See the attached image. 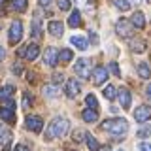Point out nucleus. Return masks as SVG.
<instances>
[{
    "label": "nucleus",
    "instance_id": "33",
    "mask_svg": "<svg viewBox=\"0 0 151 151\" xmlns=\"http://www.w3.org/2000/svg\"><path fill=\"white\" fill-rule=\"evenodd\" d=\"M147 136H151V129H142V130H138V138H147Z\"/></svg>",
    "mask_w": 151,
    "mask_h": 151
},
{
    "label": "nucleus",
    "instance_id": "34",
    "mask_svg": "<svg viewBox=\"0 0 151 151\" xmlns=\"http://www.w3.org/2000/svg\"><path fill=\"white\" fill-rule=\"evenodd\" d=\"M63 79H64V76L63 74H53V85H57V83H63Z\"/></svg>",
    "mask_w": 151,
    "mask_h": 151
},
{
    "label": "nucleus",
    "instance_id": "43",
    "mask_svg": "<svg viewBox=\"0 0 151 151\" xmlns=\"http://www.w3.org/2000/svg\"><path fill=\"white\" fill-rule=\"evenodd\" d=\"M81 138H83V134H81V132H76V134H74V140H76V142H79Z\"/></svg>",
    "mask_w": 151,
    "mask_h": 151
},
{
    "label": "nucleus",
    "instance_id": "20",
    "mask_svg": "<svg viewBox=\"0 0 151 151\" xmlns=\"http://www.w3.org/2000/svg\"><path fill=\"white\" fill-rule=\"evenodd\" d=\"M68 25H70V27H74V28L81 25V13H79L78 9H76V12H72V15L68 17Z\"/></svg>",
    "mask_w": 151,
    "mask_h": 151
},
{
    "label": "nucleus",
    "instance_id": "27",
    "mask_svg": "<svg viewBox=\"0 0 151 151\" xmlns=\"http://www.w3.org/2000/svg\"><path fill=\"white\" fill-rule=\"evenodd\" d=\"M85 104H87V108H91V110H96V106H98L96 96H94V94H87V98H85Z\"/></svg>",
    "mask_w": 151,
    "mask_h": 151
},
{
    "label": "nucleus",
    "instance_id": "2",
    "mask_svg": "<svg viewBox=\"0 0 151 151\" xmlns=\"http://www.w3.org/2000/svg\"><path fill=\"white\" fill-rule=\"evenodd\" d=\"M102 130L110 132V134H125L129 130V123H127L123 117H115V119H108L102 123Z\"/></svg>",
    "mask_w": 151,
    "mask_h": 151
},
{
    "label": "nucleus",
    "instance_id": "44",
    "mask_svg": "<svg viewBox=\"0 0 151 151\" xmlns=\"http://www.w3.org/2000/svg\"><path fill=\"white\" fill-rule=\"evenodd\" d=\"M132 2H134V4H140V2H142V0H132Z\"/></svg>",
    "mask_w": 151,
    "mask_h": 151
},
{
    "label": "nucleus",
    "instance_id": "8",
    "mask_svg": "<svg viewBox=\"0 0 151 151\" xmlns=\"http://www.w3.org/2000/svg\"><path fill=\"white\" fill-rule=\"evenodd\" d=\"M27 129H30L32 132H42L44 129V121L40 115H28L27 117Z\"/></svg>",
    "mask_w": 151,
    "mask_h": 151
},
{
    "label": "nucleus",
    "instance_id": "12",
    "mask_svg": "<svg viewBox=\"0 0 151 151\" xmlns=\"http://www.w3.org/2000/svg\"><path fill=\"white\" fill-rule=\"evenodd\" d=\"M117 98H119V104L123 106V110H129L130 108V93L127 89H119L117 91Z\"/></svg>",
    "mask_w": 151,
    "mask_h": 151
},
{
    "label": "nucleus",
    "instance_id": "30",
    "mask_svg": "<svg viewBox=\"0 0 151 151\" xmlns=\"http://www.w3.org/2000/svg\"><path fill=\"white\" fill-rule=\"evenodd\" d=\"M0 140H2L4 144H8V142L12 140V132H9L8 129H0Z\"/></svg>",
    "mask_w": 151,
    "mask_h": 151
},
{
    "label": "nucleus",
    "instance_id": "37",
    "mask_svg": "<svg viewBox=\"0 0 151 151\" xmlns=\"http://www.w3.org/2000/svg\"><path fill=\"white\" fill-rule=\"evenodd\" d=\"M38 2H40V6H42V8H49L53 0H38Z\"/></svg>",
    "mask_w": 151,
    "mask_h": 151
},
{
    "label": "nucleus",
    "instance_id": "38",
    "mask_svg": "<svg viewBox=\"0 0 151 151\" xmlns=\"http://www.w3.org/2000/svg\"><path fill=\"white\" fill-rule=\"evenodd\" d=\"M13 151H32V149L27 147V145H15V147H13Z\"/></svg>",
    "mask_w": 151,
    "mask_h": 151
},
{
    "label": "nucleus",
    "instance_id": "29",
    "mask_svg": "<svg viewBox=\"0 0 151 151\" xmlns=\"http://www.w3.org/2000/svg\"><path fill=\"white\" fill-rule=\"evenodd\" d=\"M113 4H115L119 9H123V12H127V9L130 8V4H129V0H111Z\"/></svg>",
    "mask_w": 151,
    "mask_h": 151
},
{
    "label": "nucleus",
    "instance_id": "45",
    "mask_svg": "<svg viewBox=\"0 0 151 151\" xmlns=\"http://www.w3.org/2000/svg\"><path fill=\"white\" fill-rule=\"evenodd\" d=\"M4 2H6V0H0V6H2V4H4Z\"/></svg>",
    "mask_w": 151,
    "mask_h": 151
},
{
    "label": "nucleus",
    "instance_id": "25",
    "mask_svg": "<svg viewBox=\"0 0 151 151\" xmlns=\"http://www.w3.org/2000/svg\"><path fill=\"white\" fill-rule=\"evenodd\" d=\"M85 142H87V145H89V149H91V151H96V149H98V142H96V138H94V136L85 134Z\"/></svg>",
    "mask_w": 151,
    "mask_h": 151
},
{
    "label": "nucleus",
    "instance_id": "21",
    "mask_svg": "<svg viewBox=\"0 0 151 151\" xmlns=\"http://www.w3.org/2000/svg\"><path fill=\"white\" fill-rule=\"evenodd\" d=\"M102 93H104V96H106L108 100H113V98L117 96V89H115V85H106Z\"/></svg>",
    "mask_w": 151,
    "mask_h": 151
},
{
    "label": "nucleus",
    "instance_id": "42",
    "mask_svg": "<svg viewBox=\"0 0 151 151\" xmlns=\"http://www.w3.org/2000/svg\"><path fill=\"white\" fill-rule=\"evenodd\" d=\"M4 59H6V51H4V47L0 45V60H4Z\"/></svg>",
    "mask_w": 151,
    "mask_h": 151
},
{
    "label": "nucleus",
    "instance_id": "14",
    "mask_svg": "<svg viewBox=\"0 0 151 151\" xmlns=\"http://www.w3.org/2000/svg\"><path fill=\"white\" fill-rule=\"evenodd\" d=\"M130 23H132V27H134V28H144V27H145V17H144V13H142V12H134V13H132Z\"/></svg>",
    "mask_w": 151,
    "mask_h": 151
},
{
    "label": "nucleus",
    "instance_id": "47",
    "mask_svg": "<svg viewBox=\"0 0 151 151\" xmlns=\"http://www.w3.org/2000/svg\"><path fill=\"white\" fill-rule=\"evenodd\" d=\"M117 151H123V149H117Z\"/></svg>",
    "mask_w": 151,
    "mask_h": 151
},
{
    "label": "nucleus",
    "instance_id": "35",
    "mask_svg": "<svg viewBox=\"0 0 151 151\" xmlns=\"http://www.w3.org/2000/svg\"><path fill=\"white\" fill-rule=\"evenodd\" d=\"M110 70H111V72L115 74V76H121V72H119V66H117V63H111V64H110Z\"/></svg>",
    "mask_w": 151,
    "mask_h": 151
},
{
    "label": "nucleus",
    "instance_id": "3",
    "mask_svg": "<svg viewBox=\"0 0 151 151\" xmlns=\"http://www.w3.org/2000/svg\"><path fill=\"white\" fill-rule=\"evenodd\" d=\"M91 70H93V60H91V59H87V57H81V59L76 60V64H74V72L78 74L81 79L91 78Z\"/></svg>",
    "mask_w": 151,
    "mask_h": 151
},
{
    "label": "nucleus",
    "instance_id": "22",
    "mask_svg": "<svg viewBox=\"0 0 151 151\" xmlns=\"http://www.w3.org/2000/svg\"><path fill=\"white\" fill-rule=\"evenodd\" d=\"M130 49L136 51V53H142V51H145V42H144V40H134V42H130Z\"/></svg>",
    "mask_w": 151,
    "mask_h": 151
},
{
    "label": "nucleus",
    "instance_id": "13",
    "mask_svg": "<svg viewBox=\"0 0 151 151\" xmlns=\"http://www.w3.org/2000/svg\"><path fill=\"white\" fill-rule=\"evenodd\" d=\"M36 57H40V45H38V44H30L25 49V59L27 60H34Z\"/></svg>",
    "mask_w": 151,
    "mask_h": 151
},
{
    "label": "nucleus",
    "instance_id": "5",
    "mask_svg": "<svg viewBox=\"0 0 151 151\" xmlns=\"http://www.w3.org/2000/svg\"><path fill=\"white\" fill-rule=\"evenodd\" d=\"M21 38H23V23L21 21H13L12 27H9V44L12 45L19 44Z\"/></svg>",
    "mask_w": 151,
    "mask_h": 151
},
{
    "label": "nucleus",
    "instance_id": "16",
    "mask_svg": "<svg viewBox=\"0 0 151 151\" xmlns=\"http://www.w3.org/2000/svg\"><path fill=\"white\" fill-rule=\"evenodd\" d=\"M60 94V87L59 85H47V87H44V96L45 98H55Z\"/></svg>",
    "mask_w": 151,
    "mask_h": 151
},
{
    "label": "nucleus",
    "instance_id": "10",
    "mask_svg": "<svg viewBox=\"0 0 151 151\" xmlns=\"http://www.w3.org/2000/svg\"><path fill=\"white\" fill-rule=\"evenodd\" d=\"M93 79H94V83H96V85L106 83V79H108V70L104 68V66H96V68H94V72H93Z\"/></svg>",
    "mask_w": 151,
    "mask_h": 151
},
{
    "label": "nucleus",
    "instance_id": "19",
    "mask_svg": "<svg viewBox=\"0 0 151 151\" xmlns=\"http://www.w3.org/2000/svg\"><path fill=\"white\" fill-rule=\"evenodd\" d=\"M70 42H72V45H74V47H78V49H81V51H85V49H87V45H89V44H87V40H85L83 36H74Z\"/></svg>",
    "mask_w": 151,
    "mask_h": 151
},
{
    "label": "nucleus",
    "instance_id": "40",
    "mask_svg": "<svg viewBox=\"0 0 151 151\" xmlns=\"http://www.w3.org/2000/svg\"><path fill=\"white\" fill-rule=\"evenodd\" d=\"M21 70H23V68H21V64H15V66H13V74H17V76H19V74H21Z\"/></svg>",
    "mask_w": 151,
    "mask_h": 151
},
{
    "label": "nucleus",
    "instance_id": "41",
    "mask_svg": "<svg viewBox=\"0 0 151 151\" xmlns=\"http://www.w3.org/2000/svg\"><path fill=\"white\" fill-rule=\"evenodd\" d=\"M96 151H111V149H110V145H98Z\"/></svg>",
    "mask_w": 151,
    "mask_h": 151
},
{
    "label": "nucleus",
    "instance_id": "46",
    "mask_svg": "<svg viewBox=\"0 0 151 151\" xmlns=\"http://www.w3.org/2000/svg\"><path fill=\"white\" fill-rule=\"evenodd\" d=\"M0 15H2V6H0Z\"/></svg>",
    "mask_w": 151,
    "mask_h": 151
},
{
    "label": "nucleus",
    "instance_id": "15",
    "mask_svg": "<svg viewBox=\"0 0 151 151\" xmlns=\"http://www.w3.org/2000/svg\"><path fill=\"white\" fill-rule=\"evenodd\" d=\"M13 93H15V89H13L12 85H4V87H0V102L9 100V98L13 96Z\"/></svg>",
    "mask_w": 151,
    "mask_h": 151
},
{
    "label": "nucleus",
    "instance_id": "31",
    "mask_svg": "<svg viewBox=\"0 0 151 151\" xmlns=\"http://www.w3.org/2000/svg\"><path fill=\"white\" fill-rule=\"evenodd\" d=\"M57 6L60 12H68L70 9V0H57Z\"/></svg>",
    "mask_w": 151,
    "mask_h": 151
},
{
    "label": "nucleus",
    "instance_id": "6",
    "mask_svg": "<svg viewBox=\"0 0 151 151\" xmlns=\"http://www.w3.org/2000/svg\"><path fill=\"white\" fill-rule=\"evenodd\" d=\"M79 91H81V83H79L76 78H72V79H68V81H66L64 93H66V96H68V98H76L79 94Z\"/></svg>",
    "mask_w": 151,
    "mask_h": 151
},
{
    "label": "nucleus",
    "instance_id": "24",
    "mask_svg": "<svg viewBox=\"0 0 151 151\" xmlns=\"http://www.w3.org/2000/svg\"><path fill=\"white\" fill-rule=\"evenodd\" d=\"M138 74H140V78L147 79L149 76H151V72H149V66L145 64V63H140V64H138Z\"/></svg>",
    "mask_w": 151,
    "mask_h": 151
},
{
    "label": "nucleus",
    "instance_id": "1",
    "mask_svg": "<svg viewBox=\"0 0 151 151\" xmlns=\"http://www.w3.org/2000/svg\"><path fill=\"white\" fill-rule=\"evenodd\" d=\"M68 129H70V121L66 119V117H55V119L49 123V127H47L45 138L47 140L60 138V136H64L66 132H68Z\"/></svg>",
    "mask_w": 151,
    "mask_h": 151
},
{
    "label": "nucleus",
    "instance_id": "9",
    "mask_svg": "<svg viewBox=\"0 0 151 151\" xmlns=\"http://www.w3.org/2000/svg\"><path fill=\"white\" fill-rule=\"evenodd\" d=\"M57 60H59V51H57L55 47H47L45 53H44V63L47 66H55Z\"/></svg>",
    "mask_w": 151,
    "mask_h": 151
},
{
    "label": "nucleus",
    "instance_id": "18",
    "mask_svg": "<svg viewBox=\"0 0 151 151\" xmlns=\"http://www.w3.org/2000/svg\"><path fill=\"white\" fill-rule=\"evenodd\" d=\"M0 119L6 123H13L15 121V113H13V110H8V108H0Z\"/></svg>",
    "mask_w": 151,
    "mask_h": 151
},
{
    "label": "nucleus",
    "instance_id": "28",
    "mask_svg": "<svg viewBox=\"0 0 151 151\" xmlns=\"http://www.w3.org/2000/svg\"><path fill=\"white\" fill-rule=\"evenodd\" d=\"M72 51H70V49H63V51H60V53H59V59L60 60H63V63H70V60H72Z\"/></svg>",
    "mask_w": 151,
    "mask_h": 151
},
{
    "label": "nucleus",
    "instance_id": "7",
    "mask_svg": "<svg viewBox=\"0 0 151 151\" xmlns=\"http://www.w3.org/2000/svg\"><path fill=\"white\" fill-rule=\"evenodd\" d=\"M134 119L138 121V123H145V121H149L151 119V106H138L134 110Z\"/></svg>",
    "mask_w": 151,
    "mask_h": 151
},
{
    "label": "nucleus",
    "instance_id": "36",
    "mask_svg": "<svg viewBox=\"0 0 151 151\" xmlns=\"http://www.w3.org/2000/svg\"><path fill=\"white\" fill-rule=\"evenodd\" d=\"M140 151H151V144H149V142H142V144H140Z\"/></svg>",
    "mask_w": 151,
    "mask_h": 151
},
{
    "label": "nucleus",
    "instance_id": "26",
    "mask_svg": "<svg viewBox=\"0 0 151 151\" xmlns=\"http://www.w3.org/2000/svg\"><path fill=\"white\" fill-rule=\"evenodd\" d=\"M32 27H34V28H32V36L40 38V34H42V32H40V13L34 15V25H32Z\"/></svg>",
    "mask_w": 151,
    "mask_h": 151
},
{
    "label": "nucleus",
    "instance_id": "4",
    "mask_svg": "<svg viewBox=\"0 0 151 151\" xmlns=\"http://www.w3.org/2000/svg\"><path fill=\"white\" fill-rule=\"evenodd\" d=\"M115 30H117V34H119L121 38H132L136 28L132 27L130 21H127V19H119V21L115 23Z\"/></svg>",
    "mask_w": 151,
    "mask_h": 151
},
{
    "label": "nucleus",
    "instance_id": "23",
    "mask_svg": "<svg viewBox=\"0 0 151 151\" xmlns=\"http://www.w3.org/2000/svg\"><path fill=\"white\" fill-rule=\"evenodd\" d=\"M27 6H28L27 0H12V8L15 9V12H25Z\"/></svg>",
    "mask_w": 151,
    "mask_h": 151
},
{
    "label": "nucleus",
    "instance_id": "32",
    "mask_svg": "<svg viewBox=\"0 0 151 151\" xmlns=\"http://www.w3.org/2000/svg\"><path fill=\"white\" fill-rule=\"evenodd\" d=\"M30 104H32V96L28 93H25V96H23V108L28 110V106H30Z\"/></svg>",
    "mask_w": 151,
    "mask_h": 151
},
{
    "label": "nucleus",
    "instance_id": "11",
    "mask_svg": "<svg viewBox=\"0 0 151 151\" xmlns=\"http://www.w3.org/2000/svg\"><path fill=\"white\" fill-rule=\"evenodd\" d=\"M47 30H49V34L60 38V36H63V32H64V25H63L60 21H49V25H47Z\"/></svg>",
    "mask_w": 151,
    "mask_h": 151
},
{
    "label": "nucleus",
    "instance_id": "39",
    "mask_svg": "<svg viewBox=\"0 0 151 151\" xmlns=\"http://www.w3.org/2000/svg\"><path fill=\"white\" fill-rule=\"evenodd\" d=\"M145 98H147V100H151V83L145 87Z\"/></svg>",
    "mask_w": 151,
    "mask_h": 151
},
{
    "label": "nucleus",
    "instance_id": "17",
    "mask_svg": "<svg viewBox=\"0 0 151 151\" xmlns=\"http://www.w3.org/2000/svg\"><path fill=\"white\" fill-rule=\"evenodd\" d=\"M81 117H83L85 123H96V121H98V113H96V110H91V108H87V110L81 113Z\"/></svg>",
    "mask_w": 151,
    "mask_h": 151
}]
</instances>
